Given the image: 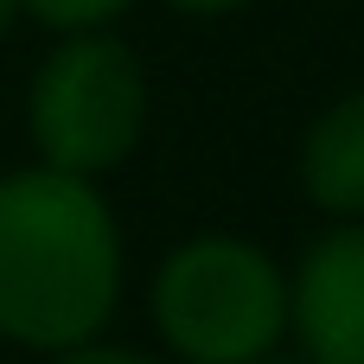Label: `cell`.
Segmentation results:
<instances>
[{
    "label": "cell",
    "instance_id": "6da1fadb",
    "mask_svg": "<svg viewBox=\"0 0 364 364\" xmlns=\"http://www.w3.org/2000/svg\"><path fill=\"white\" fill-rule=\"evenodd\" d=\"M122 301V230L96 179L58 166L0 173V339L70 352L102 339Z\"/></svg>",
    "mask_w": 364,
    "mask_h": 364
},
{
    "label": "cell",
    "instance_id": "7a4b0ae2",
    "mask_svg": "<svg viewBox=\"0 0 364 364\" xmlns=\"http://www.w3.org/2000/svg\"><path fill=\"white\" fill-rule=\"evenodd\" d=\"M147 320L179 364L275 358L288 339V269L243 237H192L154 269Z\"/></svg>",
    "mask_w": 364,
    "mask_h": 364
},
{
    "label": "cell",
    "instance_id": "3957f363",
    "mask_svg": "<svg viewBox=\"0 0 364 364\" xmlns=\"http://www.w3.org/2000/svg\"><path fill=\"white\" fill-rule=\"evenodd\" d=\"M38 166L102 179L147 134V70L115 32H64L26 90Z\"/></svg>",
    "mask_w": 364,
    "mask_h": 364
},
{
    "label": "cell",
    "instance_id": "277c9868",
    "mask_svg": "<svg viewBox=\"0 0 364 364\" xmlns=\"http://www.w3.org/2000/svg\"><path fill=\"white\" fill-rule=\"evenodd\" d=\"M288 333L301 339V364H364V218H339L301 250Z\"/></svg>",
    "mask_w": 364,
    "mask_h": 364
},
{
    "label": "cell",
    "instance_id": "5b68a950",
    "mask_svg": "<svg viewBox=\"0 0 364 364\" xmlns=\"http://www.w3.org/2000/svg\"><path fill=\"white\" fill-rule=\"evenodd\" d=\"M301 192L326 218H364V90L320 109L301 134Z\"/></svg>",
    "mask_w": 364,
    "mask_h": 364
},
{
    "label": "cell",
    "instance_id": "8992f818",
    "mask_svg": "<svg viewBox=\"0 0 364 364\" xmlns=\"http://www.w3.org/2000/svg\"><path fill=\"white\" fill-rule=\"evenodd\" d=\"M134 0H19V13H32L38 26H51L58 38L64 32H109Z\"/></svg>",
    "mask_w": 364,
    "mask_h": 364
},
{
    "label": "cell",
    "instance_id": "52a82bcc",
    "mask_svg": "<svg viewBox=\"0 0 364 364\" xmlns=\"http://www.w3.org/2000/svg\"><path fill=\"white\" fill-rule=\"evenodd\" d=\"M51 364H160V358H147V352H128V346H102V339H90V346L51 352Z\"/></svg>",
    "mask_w": 364,
    "mask_h": 364
},
{
    "label": "cell",
    "instance_id": "ba28073f",
    "mask_svg": "<svg viewBox=\"0 0 364 364\" xmlns=\"http://www.w3.org/2000/svg\"><path fill=\"white\" fill-rule=\"evenodd\" d=\"M173 13H186V19H224V13H243L250 0H166Z\"/></svg>",
    "mask_w": 364,
    "mask_h": 364
},
{
    "label": "cell",
    "instance_id": "9c48e42d",
    "mask_svg": "<svg viewBox=\"0 0 364 364\" xmlns=\"http://www.w3.org/2000/svg\"><path fill=\"white\" fill-rule=\"evenodd\" d=\"M13 19H19V0H0V38L13 32Z\"/></svg>",
    "mask_w": 364,
    "mask_h": 364
},
{
    "label": "cell",
    "instance_id": "30bf717a",
    "mask_svg": "<svg viewBox=\"0 0 364 364\" xmlns=\"http://www.w3.org/2000/svg\"><path fill=\"white\" fill-rule=\"evenodd\" d=\"M256 364H288V358H256Z\"/></svg>",
    "mask_w": 364,
    "mask_h": 364
}]
</instances>
